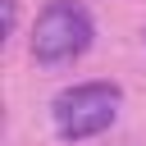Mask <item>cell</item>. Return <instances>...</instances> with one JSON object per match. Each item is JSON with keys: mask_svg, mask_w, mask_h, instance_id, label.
I'll list each match as a JSON object with an SVG mask.
<instances>
[{"mask_svg": "<svg viewBox=\"0 0 146 146\" xmlns=\"http://www.w3.org/2000/svg\"><path fill=\"white\" fill-rule=\"evenodd\" d=\"M119 105H123L119 82H105V78L73 82V87H64V91L50 100L55 132H59L64 141H87V137H100L105 128H114Z\"/></svg>", "mask_w": 146, "mask_h": 146, "instance_id": "1", "label": "cell"}, {"mask_svg": "<svg viewBox=\"0 0 146 146\" xmlns=\"http://www.w3.org/2000/svg\"><path fill=\"white\" fill-rule=\"evenodd\" d=\"M91 36H96V23L78 0H50L32 27V59L46 68H64L91 50Z\"/></svg>", "mask_w": 146, "mask_h": 146, "instance_id": "2", "label": "cell"}, {"mask_svg": "<svg viewBox=\"0 0 146 146\" xmlns=\"http://www.w3.org/2000/svg\"><path fill=\"white\" fill-rule=\"evenodd\" d=\"M0 9H5V36H14V27H18V0H0Z\"/></svg>", "mask_w": 146, "mask_h": 146, "instance_id": "3", "label": "cell"}]
</instances>
